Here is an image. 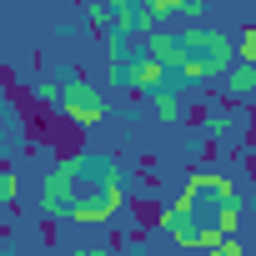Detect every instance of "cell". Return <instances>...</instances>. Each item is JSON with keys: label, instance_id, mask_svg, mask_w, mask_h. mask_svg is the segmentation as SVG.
Returning a JSON list of instances; mask_svg holds the SVG:
<instances>
[{"label": "cell", "instance_id": "7", "mask_svg": "<svg viewBox=\"0 0 256 256\" xmlns=\"http://www.w3.org/2000/svg\"><path fill=\"white\" fill-rule=\"evenodd\" d=\"M236 56H241L246 66H256V26H246V30H241V46H236Z\"/></svg>", "mask_w": 256, "mask_h": 256}, {"label": "cell", "instance_id": "1", "mask_svg": "<svg viewBox=\"0 0 256 256\" xmlns=\"http://www.w3.org/2000/svg\"><path fill=\"white\" fill-rule=\"evenodd\" d=\"M60 116L70 120V126H100L106 120V96L86 80V76H76V80H66V90H60Z\"/></svg>", "mask_w": 256, "mask_h": 256}, {"label": "cell", "instance_id": "4", "mask_svg": "<svg viewBox=\"0 0 256 256\" xmlns=\"http://www.w3.org/2000/svg\"><path fill=\"white\" fill-rule=\"evenodd\" d=\"M221 80H226V96H231V100H251V96H256V66L221 70Z\"/></svg>", "mask_w": 256, "mask_h": 256}, {"label": "cell", "instance_id": "6", "mask_svg": "<svg viewBox=\"0 0 256 256\" xmlns=\"http://www.w3.org/2000/svg\"><path fill=\"white\" fill-rule=\"evenodd\" d=\"M16 191H20L16 171H10V166H0V206H16Z\"/></svg>", "mask_w": 256, "mask_h": 256}, {"label": "cell", "instance_id": "8", "mask_svg": "<svg viewBox=\"0 0 256 256\" xmlns=\"http://www.w3.org/2000/svg\"><path fill=\"white\" fill-rule=\"evenodd\" d=\"M76 256H110V251H76Z\"/></svg>", "mask_w": 256, "mask_h": 256}, {"label": "cell", "instance_id": "2", "mask_svg": "<svg viewBox=\"0 0 256 256\" xmlns=\"http://www.w3.org/2000/svg\"><path fill=\"white\" fill-rule=\"evenodd\" d=\"M181 46L191 50V56H201L206 66H211V76H221V70H231V36H221V30H181Z\"/></svg>", "mask_w": 256, "mask_h": 256}, {"label": "cell", "instance_id": "5", "mask_svg": "<svg viewBox=\"0 0 256 256\" xmlns=\"http://www.w3.org/2000/svg\"><path fill=\"white\" fill-rule=\"evenodd\" d=\"M146 100H151V110H156V120H176V116H181V96H176V90H166V86H156V90H146Z\"/></svg>", "mask_w": 256, "mask_h": 256}, {"label": "cell", "instance_id": "9", "mask_svg": "<svg viewBox=\"0 0 256 256\" xmlns=\"http://www.w3.org/2000/svg\"><path fill=\"white\" fill-rule=\"evenodd\" d=\"M246 256H256V241H251V246H246Z\"/></svg>", "mask_w": 256, "mask_h": 256}, {"label": "cell", "instance_id": "10", "mask_svg": "<svg viewBox=\"0 0 256 256\" xmlns=\"http://www.w3.org/2000/svg\"><path fill=\"white\" fill-rule=\"evenodd\" d=\"M201 256H216V251H211V246H206V251H201Z\"/></svg>", "mask_w": 256, "mask_h": 256}, {"label": "cell", "instance_id": "3", "mask_svg": "<svg viewBox=\"0 0 256 256\" xmlns=\"http://www.w3.org/2000/svg\"><path fill=\"white\" fill-rule=\"evenodd\" d=\"M146 56H156L161 66H181V56H186V46H181V36H161V30H151V40H146Z\"/></svg>", "mask_w": 256, "mask_h": 256}, {"label": "cell", "instance_id": "11", "mask_svg": "<svg viewBox=\"0 0 256 256\" xmlns=\"http://www.w3.org/2000/svg\"><path fill=\"white\" fill-rule=\"evenodd\" d=\"M110 6H126V0H110Z\"/></svg>", "mask_w": 256, "mask_h": 256}]
</instances>
